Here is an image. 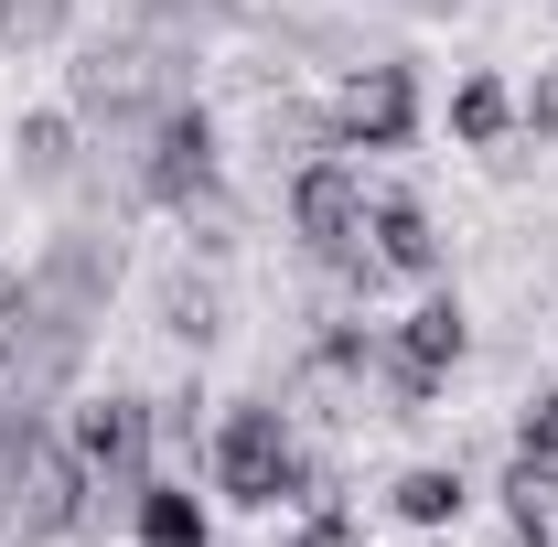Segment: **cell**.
<instances>
[{
  "mask_svg": "<svg viewBox=\"0 0 558 547\" xmlns=\"http://www.w3.org/2000/svg\"><path fill=\"white\" fill-rule=\"evenodd\" d=\"M205 473H215V494H226L236 515L344 505V483L301 451V418L279 409V398H226V418H215V440H205Z\"/></svg>",
  "mask_w": 558,
  "mask_h": 547,
  "instance_id": "1",
  "label": "cell"
},
{
  "mask_svg": "<svg viewBox=\"0 0 558 547\" xmlns=\"http://www.w3.org/2000/svg\"><path fill=\"white\" fill-rule=\"evenodd\" d=\"M130 205H161V215H194V205H226V130H215L205 97H161L130 139Z\"/></svg>",
  "mask_w": 558,
  "mask_h": 547,
  "instance_id": "2",
  "label": "cell"
},
{
  "mask_svg": "<svg viewBox=\"0 0 558 547\" xmlns=\"http://www.w3.org/2000/svg\"><path fill=\"white\" fill-rule=\"evenodd\" d=\"M323 119H333V150H354V161H387V150H409V139L429 130V86H418L409 54H365V65L333 75Z\"/></svg>",
  "mask_w": 558,
  "mask_h": 547,
  "instance_id": "3",
  "label": "cell"
},
{
  "mask_svg": "<svg viewBox=\"0 0 558 547\" xmlns=\"http://www.w3.org/2000/svg\"><path fill=\"white\" fill-rule=\"evenodd\" d=\"M65 440H75V462L130 505L150 483V451H161V409L140 387H97V398H65Z\"/></svg>",
  "mask_w": 558,
  "mask_h": 547,
  "instance_id": "4",
  "label": "cell"
},
{
  "mask_svg": "<svg viewBox=\"0 0 558 547\" xmlns=\"http://www.w3.org/2000/svg\"><path fill=\"white\" fill-rule=\"evenodd\" d=\"M365 205H376V183H365L354 150H312V161H290V247H301L312 269L344 258L354 236H365Z\"/></svg>",
  "mask_w": 558,
  "mask_h": 547,
  "instance_id": "5",
  "label": "cell"
},
{
  "mask_svg": "<svg viewBox=\"0 0 558 547\" xmlns=\"http://www.w3.org/2000/svg\"><path fill=\"white\" fill-rule=\"evenodd\" d=\"M365 247L387 258V279H440V269H451V236H440L429 205L398 194V183H376V205H365Z\"/></svg>",
  "mask_w": 558,
  "mask_h": 547,
  "instance_id": "6",
  "label": "cell"
},
{
  "mask_svg": "<svg viewBox=\"0 0 558 547\" xmlns=\"http://www.w3.org/2000/svg\"><path fill=\"white\" fill-rule=\"evenodd\" d=\"M11 172H22L33 194H65L75 172H86V119H75V108H22V119H11Z\"/></svg>",
  "mask_w": 558,
  "mask_h": 547,
  "instance_id": "7",
  "label": "cell"
},
{
  "mask_svg": "<svg viewBox=\"0 0 558 547\" xmlns=\"http://www.w3.org/2000/svg\"><path fill=\"white\" fill-rule=\"evenodd\" d=\"M130 547H215V515L194 494V473H150L130 494Z\"/></svg>",
  "mask_w": 558,
  "mask_h": 547,
  "instance_id": "8",
  "label": "cell"
},
{
  "mask_svg": "<svg viewBox=\"0 0 558 547\" xmlns=\"http://www.w3.org/2000/svg\"><path fill=\"white\" fill-rule=\"evenodd\" d=\"M387 354H398V365H418V376H451V365L473 354V312H462V290H440V279H429V301L387 333Z\"/></svg>",
  "mask_w": 558,
  "mask_h": 547,
  "instance_id": "9",
  "label": "cell"
},
{
  "mask_svg": "<svg viewBox=\"0 0 558 547\" xmlns=\"http://www.w3.org/2000/svg\"><path fill=\"white\" fill-rule=\"evenodd\" d=\"M462 505H473L462 462H409V473L387 483V515H398V526H418V537H451V526H462Z\"/></svg>",
  "mask_w": 558,
  "mask_h": 547,
  "instance_id": "10",
  "label": "cell"
},
{
  "mask_svg": "<svg viewBox=\"0 0 558 547\" xmlns=\"http://www.w3.org/2000/svg\"><path fill=\"white\" fill-rule=\"evenodd\" d=\"M150 312H161V333L183 343V354H215L226 343V290H215V269H172L150 290Z\"/></svg>",
  "mask_w": 558,
  "mask_h": 547,
  "instance_id": "11",
  "label": "cell"
},
{
  "mask_svg": "<svg viewBox=\"0 0 558 547\" xmlns=\"http://www.w3.org/2000/svg\"><path fill=\"white\" fill-rule=\"evenodd\" d=\"M440 119H451L462 150H505V139H515V86H505L494 65H473L462 86H451V108H440Z\"/></svg>",
  "mask_w": 558,
  "mask_h": 547,
  "instance_id": "12",
  "label": "cell"
},
{
  "mask_svg": "<svg viewBox=\"0 0 558 547\" xmlns=\"http://www.w3.org/2000/svg\"><path fill=\"white\" fill-rule=\"evenodd\" d=\"M494 505H505V526H548L558 515V451H505Z\"/></svg>",
  "mask_w": 558,
  "mask_h": 547,
  "instance_id": "13",
  "label": "cell"
},
{
  "mask_svg": "<svg viewBox=\"0 0 558 547\" xmlns=\"http://www.w3.org/2000/svg\"><path fill=\"white\" fill-rule=\"evenodd\" d=\"M75 0H0V54H44V44H65Z\"/></svg>",
  "mask_w": 558,
  "mask_h": 547,
  "instance_id": "14",
  "label": "cell"
},
{
  "mask_svg": "<svg viewBox=\"0 0 558 547\" xmlns=\"http://www.w3.org/2000/svg\"><path fill=\"white\" fill-rule=\"evenodd\" d=\"M150 409H161V451L194 473V462H205V440H215V429H205V387L183 376V387H172V398H150Z\"/></svg>",
  "mask_w": 558,
  "mask_h": 547,
  "instance_id": "15",
  "label": "cell"
},
{
  "mask_svg": "<svg viewBox=\"0 0 558 547\" xmlns=\"http://www.w3.org/2000/svg\"><path fill=\"white\" fill-rule=\"evenodd\" d=\"M515 139L558 150V65H537V86H515Z\"/></svg>",
  "mask_w": 558,
  "mask_h": 547,
  "instance_id": "16",
  "label": "cell"
},
{
  "mask_svg": "<svg viewBox=\"0 0 558 547\" xmlns=\"http://www.w3.org/2000/svg\"><path fill=\"white\" fill-rule=\"evenodd\" d=\"M290 547H376V537L354 526L344 505H301V526H290Z\"/></svg>",
  "mask_w": 558,
  "mask_h": 547,
  "instance_id": "17",
  "label": "cell"
},
{
  "mask_svg": "<svg viewBox=\"0 0 558 547\" xmlns=\"http://www.w3.org/2000/svg\"><path fill=\"white\" fill-rule=\"evenodd\" d=\"M515 451H558V376H548V387H526V409H515Z\"/></svg>",
  "mask_w": 558,
  "mask_h": 547,
  "instance_id": "18",
  "label": "cell"
},
{
  "mask_svg": "<svg viewBox=\"0 0 558 547\" xmlns=\"http://www.w3.org/2000/svg\"><path fill=\"white\" fill-rule=\"evenodd\" d=\"M11 301H22V279H11V269H0V323H11Z\"/></svg>",
  "mask_w": 558,
  "mask_h": 547,
  "instance_id": "19",
  "label": "cell"
},
{
  "mask_svg": "<svg viewBox=\"0 0 558 547\" xmlns=\"http://www.w3.org/2000/svg\"><path fill=\"white\" fill-rule=\"evenodd\" d=\"M515 547H558V537H548V526H515Z\"/></svg>",
  "mask_w": 558,
  "mask_h": 547,
  "instance_id": "20",
  "label": "cell"
},
{
  "mask_svg": "<svg viewBox=\"0 0 558 547\" xmlns=\"http://www.w3.org/2000/svg\"><path fill=\"white\" fill-rule=\"evenodd\" d=\"M398 11H462V0H398Z\"/></svg>",
  "mask_w": 558,
  "mask_h": 547,
  "instance_id": "21",
  "label": "cell"
},
{
  "mask_svg": "<svg viewBox=\"0 0 558 547\" xmlns=\"http://www.w3.org/2000/svg\"><path fill=\"white\" fill-rule=\"evenodd\" d=\"M0 547H44V537H22V526H11V537H0Z\"/></svg>",
  "mask_w": 558,
  "mask_h": 547,
  "instance_id": "22",
  "label": "cell"
}]
</instances>
